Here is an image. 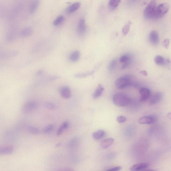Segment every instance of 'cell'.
Listing matches in <instances>:
<instances>
[{"instance_id": "74e56055", "label": "cell", "mask_w": 171, "mask_h": 171, "mask_svg": "<svg viewBox=\"0 0 171 171\" xmlns=\"http://www.w3.org/2000/svg\"><path fill=\"white\" fill-rule=\"evenodd\" d=\"M43 73V71L42 70L38 71L36 73V74L37 76L42 75Z\"/></svg>"}, {"instance_id": "b9f144b4", "label": "cell", "mask_w": 171, "mask_h": 171, "mask_svg": "<svg viewBox=\"0 0 171 171\" xmlns=\"http://www.w3.org/2000/svg\"><path fill=\"white\" fill-rule=\"evenodd\" d=\"M139 171H156L153 169H147V170H143Z\"/></svg>"}, {"instance_id": "e575fe53", "label": "cell", "mask_w": 171, "mask_h": 171, "mask_svg": "<svg viewBox=\"0 0 171 171\" xmlns=\"http://www.w3.org/2000/svg\"><path fill=\"white\" fill-rule=\"evenodd\" d=\"M121 169V168L120 166H117L112 168L106 171H118Z\"/></svg>"}, {"instance_id": "cb8c5ba5", "label": "cell", "mask_w": 171, "mask_h": 171, "mask_svg": "<svg viewBox=\"0 0 171 171\" xmlns=\"http://www.w3.org/2000/svg\"><path fill=\"white\" fill-rule=\"evenodd\" d=\"M27 131L30 134L34 135H37L40 134V130L37 128L33 126L28 127Z\"/></svg>"}, {"instance_id": "8fae6325", "label": "cell", "mask_w": 171, "mask_h": 171, "mask_svg": "<svg viewBox=\"0 0 171 171\" xmlns=\"http://www.w3.org/2000/svg\"><path fill=\"white\" fill-rule=\"evenodd\" d=\"M150 42L154 45H156L159 42V37L157 31L153 30L151 31L149 36Z\"/></svg>"}, {"instance_id": "7402d4cb", "label": "cell", "mask_w": 171, "mask_h": 171, "mask_svg": "<svg viewBox=\"0 0 171 171\" xmlns=\"http://www.w3.org/2000/svg\"><path fill=\"white\" fill-rule=\"evenodd\" d=\"M80 52L76 50L72 52L69 56V59L73 62H77L80 57Z\"/></svg>"}, {"instance_id": "7a4b0ae2", "label": "cell", "mask_w": 171, "mask_h": 171, "mask_svg": "<svg viewBox=\"0 0 171 171\" xmlns=\"http://www.w3.org/2000/svg\"><path fill=\"white\" fill-rule=\"evenodd\" d=\"M113 101L115 105L119 107L127 106L131 102V99L127 95L120 93L114 95Z\"/></svg>"}, {"instance_id": "6da1fadb", "label": "cell", "mask_w": 171, "mask_h": 171, "mask_svg": "<svg viewBox=\"0 0 171 171\" xmlns=\"http://www.w3.org/2000/svg\"><path fill=\"white\" fill-rule=\"evenodd\" d=\"M158 6L156 1H151L145 8L144 16L147 19L155 20L161 18L158 10Z\"/></svg>"}, {"instance_id": "8992f818", "label": "cell", "mask_w": 171, "mask_h": 171, "mask_svg": "<svg viewBox=\"0 0 171 171\" xmlns=\"http://www.w3.org/2000/svg\"><path fill=\"white\" fill-rule=\"evenodd\" d=\"M132 59L131 56L129 54L123 55L120 57L119 61L123 64L122 67V69H123L127 67L131 64Z\"/></svg>"}, {"instance_id": "83f0119b", "label": "cell", "mask_w": 171, "mask_h": 171, "mask_svg": "<svg viewBox=\"0 0 171 171\" xmlns=\"http://www.w3.org/2000/svg\"><path fill=\"white\" fill-rule=\"evenodd\" d=\"M117 63H118V60L116 59L112 60L109 65L108 67L109 70L111 71L115 69Z\"/></svg>"}, {"instance_id": "7c38bea8", "label": "cell", "mask_w": 171, "mask_h": 171, "mask_svg": "<svg viewBox=\"0 0 171 171\" xmlns=\"http://www.w3.org/2000/svg\"><path fill=\"white\" fill-rule=\"evenodd\" d=\"M149 166V164L147 163H139L131 166L130 170L131 171H139L147 168Z\"/></svg>"}, {"instance_id": "9a60e30c", "label": "cell", "mask_w": 171, "mask_h": 171, "mask_svg": "<svg viewBox=\"0 0 171 171\" xmlns=\"http://www.w3.org/2000/svg\"><path fill=\"white\" fill-rule=\"evenodd\" d=\"M14 148L11 146H6L0 148V154L8 155L13 153Z\"/></svg>"}, {"instance_id": "8d00e7d4", "label": "cell", "mask_w": 171, "mask_h": 171, "mask_svg": "<svg viewBox=\"0 0 171 171\" xmlns=\"http://www.w3.org/2000/svg\"><path fill=\"white\" fill-rule=\"evenodd\" d=\"M54 171H75L70 169L64 168L56 169Z\"/></svg>"}, {"instance_id": "f1b7e54d", "label": "cell", "mask_w": 171, "mask_h": 171, "mask_svg": "<svg viewBox=\"0 0 171 171\" xmlns=\"http://www.w3.org/2000/svg\"><path fill=\"white\" fill-rule=\"evenodd\" d=\"M130 29V23H128L124 25L122 28V32L124 35H126Z\"/></svg>"}, {"instance_id": "f35d334b", "label": "cell", "mask_w": 171, "mask_h": 171, "mask_svg": "<svg viewBox=\"0 0 171 171\" xmlns=\"http://www.w3.org/2000/svg\"><path fill=\"white\" fill-rule=\"evenodd\" d=\"M140 73L141 75L144 76H147V73L145 71H142L140 72Z\"/></svg>"}, {"instance_id": "836d02e7", "label": "cell", "mask_w": 171, "mask_h": 171, "mask_svg": "<svg viewBox=\"0 0 171 171\" xmlns=\"http://www.w3.org/2000/svg\"><path fill=\"white\" fill-rule=\"evenodd\" d=\"M170 43V40L168 39H165L163 42V45L166 48H168Z\"/></svg>"}, {"instance_id": "4316f807", "label": "cell", "mask_w": 171, "mask_h": 171, "mask_svg": "<svg viewBox=\"0 0 171 171\" xmlns=\"http://www.w3.org/2000/svg\"><path fill=\"white\" fill-rule=\"evenodd\" d=\"M64 16L61 15L57 17L53 21V24L55 26H57L61 24L64 20Z\"/></svg>"}, {"instance_id": "603a6c76", "label": "cell", "mask_w": 171, "mask_h": 171, "mask_svg": "<svg viewBox=\"0 0 171 171\" xmlns=\"http://www.w3.org/2000/svg\"><path fill=\"white\" fill-rule=\"evenodd\" d=\"M105 134V132L102 130H99L93 133V137L95 139L98 140L103 138Z\"/></svg>"}, {"instance_id": "3957f363", "label": "cell", "mask_w": 171, "mask_h": 171, "mask_svg": "<svg viewBox=\"0 0 171 171\" xmlns=\"http://www.w3.org/2000/svg\"><path fill=\"white\" fill-rule=\"evenodd\" d=\"M132 76L127 75L117 79L115 82L116 86L119 89H123L132 84Z\"/></svg>"}, {"instance_id": "9c48e42d", "label": "cell", "mask_w": 171, "mask_h": 171, "mask_svg": "<svg viewBox=\"0 0 171 171\" xmlns=\"http://www.w3.org/2000/svg\"><path fill=\"white\" fill-rule=\"evenodd\" d=\"M163 94L160 92L155 93L152 96L150 99V103L151 105H154L160 102L162 99Z\"/></svg>"}, {"instance_id": "d6a6232c", "label": "cell", "mask_w": 171, "mask_h": 171, "mask_svg": "<svg viewBox=\"0 0 171 171\" xmlns=\"http://www.w3.org/2000/svg\"><path fill=\"white\" fill-rule=\"evenodd\" d=\"M117 120L119 123H123L126 121V117L124 116H120L117 118Z\"/></svg>"}, {"instance_id": "52a82bcc", "label": "cell", "mask_w": 171, "mask_h": 171, "mask_svg": "<svg viewBox=\"0 0 171 171\" xmlns=\"http://www.w3.org/2000/svg\"><path fill=\"white\" fill-rule=\"evenodd\" d=\"M59 93L61 96L66 99H69L71 97V92L70 88L67 86H62L59 89Z\"/></svg>"}, {"instance_id": "ac0fdd59", "label": "cell", "mask_w": 171, "mask_h": 171, "mask_svg": "<svg viewBox=\"0 0 171 171\" xmlns=\"http://www.w3.org/2000/svg\"><path fill=\"white\" fill-rule=\"evenodd\" d=\"M104 88L102 86L99 84L95 91L93 95V97L94 99H97L100 97L102 94Z\"/></svg>"}, {"instance_id": "4dcf8cb0", "label": "cell", "mask_w": 171, "mask_h": 171, "mask_svg": "<svg viewBox=\"0 0 171 171\" xmlns=\"http://www.w3.org/2000/svg\"><path fill=\"white\" fill-rule=\"evenodd\" d=\"M53 128V124H50L47 125L44 127L43 129V131L44 133H48L51 132Z\"/></svg>"}, {"instance_id": "30bf717a", "label": "cell", "mask_w": 171, "mask_h": 171, "mask_svg": "<svg viewBox=\"0 0 171 171\" xmlns=\"http://www.w3.org/2000/svg\"><path fill=\"white\" fill-rule=\"evenodd\" d=\"M140 101L142 102H145L149 98L150 92L149 90L147 88H143L140 90Z\"/></svg>"}, {"instance_id": "d590c367", "label": "cell", "mask_w": 171, "mask_h": 171, "mask_svg": "<svg viewBox=\"0 0 171 171\" xmlns=\"http://www.w3.org/2000/svg\"><path fill=\"white\" fill-rule=\"evenodd\" d=\"M60 77L57 76L53 75L50 76L49 78V80H57Z\"/></svg>"}, {"instance_id": "d6986e66", "label": "cell", "mask_w": 171, "mask_h": 171, "mask_svg": "<svg viewBox=\"0 0 171 171\" xmlns=\"http://www.w3.org/2000/svg\"><path fill=\"white\" fill-rule=\"evenodd\" d=\"M155 63L158 65L163 66L165 65L166 62H169L168 60H166L163 56L160 55H157L154 58Z\"/></svg>"}, {"instance_id": "4fadbf2b", "label": "cell", "mask_w": 171, "mask_h": 171, "mask_svg": "<svg viewBox=\"0 0 171 171\" xmlns=\"http://www.w3.org/2000/svg\"><path fill=\"white\" fill-rule=\"evenodd\" d=\"M169 6L167 3H163L158 5V10L161 17L167 13L169 11Z\"/></svg>"}, {"instance_id": "d4e9b609", "label": "cell", "mask_w": 171, "mask_h": 171, "mask_svg": "<svg viewBox=\"0 0 171 171\" xmlns=\"http://www.w3.org/2000/svg\"><path fill=\"white\" fill-rule=\"evenodd\" d=\"M94 72V70L85 73H79L76 74L74 76L76 78H84L93 74Z\"/></svg>"}, {"instance_id": "44dd1931", "label": "cell", "mask_w": 171, "mask_h": 171, "mask_svg": "<svg viewBox=\"0 0 171 171\" xmlns=\"http://www.w3.org/2000/svg\"><path fill=\"white\" fill-rule=\"evenodd\" d=\"M40 4L39 1H34L31 3L30 7L29 12L31 14H33L37 10Z\"/></svg>"}, {"instance_id": "ba28073f", "label": "cell", "mask_w": 171, "mask_h": 171, "mask_svg": "<svg viewBox=\"0 0 171 171\" xmlns=\"http://www.w3.org/2000/svg\"><path fill=\"white\" fill-rule=\"evenodd\" d=\"M87 27L86 25L84 19L82 18L80 19L77 26V32L80 35L84 34L86 31Z\"/></svg>"}, {"instance_id": "5bb4252c", "label": "cell", "mask_w": 171, "mask_h": 171, "mask_svg": "<svg viewBox=\"0 0 171 171\" xmlns=\"http://www.w3.org/2000/svg\"><path fill=\"white\" fill-rule=\"evenodd\" d=\"M81 5L80 2H76L69 6L66 9V12L68 14H71L76 11L80 8Z\"/></svg>"}, {"instance_id": "484cf974", "label": "cell", "mask_w": 171, "mask_h": 171, "mask_svg": "<svg viewBox=\"0 0 171 171\" xmlns=\"http://www.w3.org/2000/svg\"><path fill=\"white\" fill-rule=\"evenodd\" d=\"M121 2L120 0H111L109 2V5L110 8L115 9L118 7Z\"/></svg>"}, {"instance_id": "f546056e", "label": "cell", "mask_w": 171, "mask_h": 171, "mask_svg": "<svg viewBox=\"0 0 171 171\" xmlns=\"http://www.w3.org/2000/svg\"><path fill=\"white\" fill-rule=\"evenodd\" d=\"M78 143V139L77 138H74L71 139L69 141L68 145L69 148L74 147Z\"/></svg>"}, {"instance_id": "ab89813d", "label": "cell", "mask_w": 171, "mask_h": 171, "mask_svg": "<svg viewBox=\"0 0 171 171\" xmlns=\"http://www.w3.org/2000/svg\"><path fill=\"white\" fill-rule=\"evenodd\" d=\"M167 117L168 118L171 119V113H168L167 115Z\"/></svg>"}, {"instance_id": "ffe728a7", "label": "cell", "mask_w": 171, "mask_h": 171, "mask_svg": "<svg viewBox=\"0 0 171 171\" xmlns=\"http://www.w3.org/2000/svg\"><path fill=\"white\" fill-rule=\"evenodd\" d=\"M114 139L111 138L105 139L103 141L101 144V146L103 149L108 148L113 144Z\"/></svg>"}, {"instance_id": "2e32d148", "label": "cell", "mask_w": 171, "mask_h": 171, "mask_svg": "<svg viewBox=\"0 0 171 171\" xmlns=\"http://www.w3.org/2000/svg\"><path fill=\"white\" fill-rule=\"evenodd\" d=\"M69 123L68 121L63 122L60 126L56 132V135L58 136L61 135L63 132L67 130L69 127Z\"/></svg>"}, {"instance_id": "1f68e13d", "label": "cell", "mask_w": 171, "mask_h": 171, "mask_svg": "<svg viewBox=\"0 0 171 171\" xmlns=\"http://www.w3.org/2000/svg\"><path fill=\"white\" fill-rule=\"evenodd\" d=\"M45 106L47 108L50 110H53L55 108V105L53 103L50 102H47L45 103Z\"/></svg>"}, {"instance_id": "277c9868", "label": "cell", "mask_w": 171, "mask_h": 171, "mask_svg": "<svg viewBox=\"0 0 171 171\" xmlns=\"http://www.w3.org/2000/svg\"><path fill=\"white\" fill-rule=\"evenodd\" d=\"M37 107V104L36 101H28L24 104L22 108V111L26 114L30 113L35 110Z\"/></svg>"}, {"instance_id": "e0dca14e", "label": "cell", "mask_w": 171, "mask_h": 171, "mask_svg": "<svg viewBox=\"0 0 171 171\" xmlns=\"http://www.w3.org/2000/svg\"><path fill=\"white\" fill-rule=\"evenodd\" d=\"M33 33V30L31 27H25L22 29L20 32L21 36L26 37L30 36Z\"/></svg>"}, {"instance_id": "60d3db41", "label": "cell", "mask_w": 171, "mask_h": 171, "mask_svg": "<svg viewBox=\"0 0 171 171\" xmlns=\"http://www.w3.org/2000/svg\"><path fill=\"white\" fill-rule=\"evenodd\" d=\"M61 143H60V142H59V143H58L57 144H56V147H59L60 146H61Z\"/></svg>"}, {"instance_id": "5b68a950", "label": "cell", "mask_w": 171, "mask_h": 171, "mask_svg": "<svg viewBox=\"0 0 171 171\" xmlns=\"http://www.w3.org/2000/svg\"><path fill=\"white\" fill-rule=\"evenodd\" d=\"M157 119L155 115L144 116L138 120V122L141 124H152L157 121Z\"/></svg>"}]
</instances>
